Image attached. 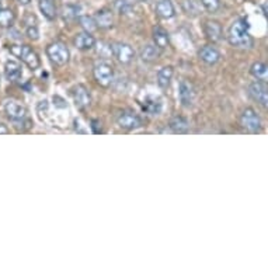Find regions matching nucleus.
<instances>
[{"label":"nucleus","mask_w":268,"mask_h":268,"mask_svg":"<svg viewBox=\"0 0 268 268\" xmlns=\"http://www.w3.org/2000/svg\"><path fill=\"white\" fill-rule=\"evenodd\" d=\"M227 41L237 49H250L253 47V38L249 31V23L245 18H239L232 23L227 29Z\"/></svg>","instance_id":"f257e3e1"},{"label":"nucleus","mask_w":268,"mask_h":268,"mask_svg":"<svg viewBox=\"0 0 268 268\" xmlns=\"http://www.w3.org/2000/svg\"><path fill=\"white\" fill-rule=\"evenodd\" d=\"M240 125L250 134H258L261 132L262 124L261 118L251 107H247L240 114Z\"/></svg>","instance_id":"f03ea898"},{"label":"nucleus","mask_w":268,"mask_h":268,"mask_svg":"<svg viewBox=\"0 0 268 268\" xmlns=\"http://www.w3.org/2000/svg\"><path fill=\"white\" fill-rule=\"evenodd\" d=\"M93 76L100 86L108 87L112 83V79H114V69L110 64H107L104 61H100L94 65Z\"/></svg>","instance_id":"7ed1b4c3"},{"label":"nucleus","mask_w":268,"mask_h":268,"mask_svg":"<svg viewBox=\"0 0 268 268\" xmlns=\"http://www.w3.org/2000/svg\"><path fill=\"white\" fill-rule=\"evenodd\" d=\"M48 58L51 59V62L58 66H64L69 62L70 52L68 48L65 47L62 42H53L47 48Z\"/></svg>","instance_id":"20e7f679"},{"label":"nucleus","mask_w":268,"mask_h":268,"mask_svg":"<svg viewBox=\"0 0 268 268\" xmlns=\"http://www.w3.org/2000/svg\"><path fill=\"white\" fill-rule=\"evenodd\" d=\"M117 124L120 128L125 129V131H134L142 127V120L134 111L124 110L117 114Z\"/></svg>","instance_id":"39448f33"},{"label":"nucleus","mask_w":268,"mask_h":268,"mask_svg":"<svg viewBox=\"0 0 268 268\" xmlns=\"http://www.w3.org/2000/svg\"><path fill=\"white\" fill-rule=\"evenodd\" d=\"M12 52L14 53V55H17L18 58L21 59L24 64L27 65L31 70L40 69V66H41L40 56H38V53L35 52L33 48H29L28 45H21V47H18L17 51L12 49Z\"/></svg>","instance_id":"423d86ee"},{"label":"nucleus","mask_w":268,"mask_h":268,"mask_svg":"<svg viewBox=\"0 0 268 268\" xmlns=\"http://www.w3.org/2000/svg\"><path fill=\"white\" fill-rule=\"evenodd\" d=\"M249 94H250V97L256 103L261 105L262 108H265L268 110V86L267 83L260 82V80H257V82L250 83V86H249Z\"/></svg>","instance_id":"0eeeda50"},{"label":"nucleus","mask_w":268,"mask_h":268,"mask_svg":"<svg viewBox=\"0 0 268 268\" xmlns=\"http://www.w3.org/2000/svg\"><path fill=\"white\" fill-rule=\"evenodd\" d=\"M70 96H72L76 107L80 108V110H84V108H87L88 105L92 104L90 92H88L87 87L83 86V84H76V86H73V87L70 88Z\"/></svg>","instance_id":"6e6552de"},{"label":"nucleus","mask_w":268,"mask_h":268,"mask_svg":"<svg viewBox=\"0 0 268 268\" xmlns=\"http://www.w3.org/2000/svg\"><path fill=\"white\" fill-rule=\"evenodd\" d=\"M111 52L114 55V58L123 65L131 64L132 59L135 58V51L132 49V47L128 45V44H124V42H115V44H112Z\"/></svg>","instance_id":"1a4fd4ad"},{"label":"nucleus","mask_w":268,"mask_h":268,"mask_svg":"<svg viewBox=\"0 0 268 268\" xmlns=\"http://www.w3.org/2000/svg\"><path fill=\"white\" fill-rule=\"evenodd\" d=\"M5 112L7 118L13 123H21L27 118V108L24 105L18 104L17 101H7L5 104Z\"/></svg>","instance_id":"9d476101"},{"label":"nucleus","mask_w":268,"mask_h":268,"mask_svg":"<svg viewBox=\"0 0 268 268\" xmlns=\"http://www.w3.org/2000/svg\"><path fill=\"white\" fill-rule=\"evenodd\" d=\"M75 45L80 51H90L96 47V38L92 35V33L83 31L75 37Z\"/></svg>","instance_id":"9b49d317"},{"label":"nucleus","mask_w":268,"mask_h":268,"mask_svg":"<svg viewBox=\"0 0 268 268\" xmlns=\"http://www.w3.org/2000/svg\"><path fill=\"white\" fill-rule=\"evenodd\" d=\"M198 56L199 59L205 62L206 65H215L219 62L221 59V53L216 49L215 47L212 45H205L198 51Z\"/></svg>","instance_id":"f8f14e48"},{"label":"nucleus","mask_w":268,"mask_h":268,"mask_svg":"<svg viewBox=\"0 0 268 268\" xmlns=\"http://www.w3.org/2000/svg\"><path fill=\"white\" fill-rule=\"evenodd\" d=\"M178 96H180L181 104L184 107H191L194 103V97H195L194 87L188 82L183 80L180 83V87H178Z\"/></svg>","instance_id":"ddd939ff"},{"label":"nucleus","mask_w":268,"mask_h":268,"mask_svg":"<svg viewBox=\"0 0 268 268\" xmlns=\"http://www.w3.org/2000/svg\"><path fill=\"white\" fill-rule=\"evenodd\" d=\"M94 20L97 23V27L103 29H108L112 27L114 24V17H112V12L110 9H101L94 14Z\"/></svg>","instance_id":"4468645a"},{"label":"nucleus","mask_w":268,"mask_h":268,"mask_svg":"<svg viewBox=\"0 0 268 268\" xmlns=\"http://www.w3.org/2000/svg\"><path fill=\"white\" fill-rule=\"evenodd\" d=\"M204 33L206 35V38L212 42L221 41L222 38V27L218 21H205L204 24Z\"/></svg>","instance_id":"2eb2a0df"},{"label":"nucleus","mask_w":268,"mask_h":268,"mask_svg":"<svg viewBox=\"0 0 268 268\" xmlns=\"http://www.w3.org/2000/svg\"><path fill=\"white\" fill-rule=\"evenodd\" d=\"M5 75H6L9 82H17L23 76V69L21 65L16 61H7L5 65Z\"/></svg>","instance_id":"dca6fc26"},{"label":"nucleus","mask_w":268,"mask_h":268,"mask_svg":"<svg viewBox=\"0 0 268 268\" xmlns=\"http://www.w3.org/2000/svg\"><path fill=\"white\" fill-rule=\"evenodd\" d=\"M155 12L158 14V17L163 18V20H169V18L175 16V9L170 0H160V2H158Z\"/></svg>","instance_id":"f3484780"},{"label":"nucleus","mask_w":268,"mask_h":268,"mask_svg":"<svg viewBox=\"0 0 268 268\" xmlns=\"http://www.w3.org/2000/svg\"><path fill=\"white\" fill-rule=\"evenodd\" d=\"M153 41H155V45L160 48V49L167 48L170 45L169 33H167L163 27L156 25V27L153 28Z\"/></svg>","instance_id":"a211bd4d"},{"label":"nucleus","mask_w":268,"mask_h":268,"mask_svg":"<svg viewBox=\"0 0 268 268\" xmlns=\"http://www.w3.org/2000/svg\"><path fill=\"white\" fill-rule=\"evenodd\" d=\"M160 56V48L156 47V45H146V47L142 48L140 51V59L146 62V64H153L156 62Z\"/></svg>","instance_id":"6ab92c4d"},{"label":"nucleus","mask_w":268,"mask_h":268,"mask_svg":"<svg viewBox=\"0 0 268 268\" xmlns=\"http://www.w3.org/2000/svg\"><path fill=\"white\" fill-rule=\"evenodd\" d=\"M169 127L174 134H187L190 131V123L184 117H173L170 120Z\"/></svg>","instance_id":"aec40b11"},{"label":"nucleus","mask_w":268,"mask_h":268,"mask_svg":"<svg viewBox=\"0 0 268 268\" xmlns=\"http://www.w3.org/2000/svg\"><path fill=\"white\" fill-rule=\"evenodd\" d=\"M250 73L256 77L257 80L268 83V65L267 64H262V62H254V64L251 65Z\"/></svg>","instance_id":"412c9836"},{"label":"nucleus","mask_w":268,"mask_h":268,"mask_svg":"<svg viewBox=\"0 0 268 268\" xmlns=\"http://www.w3.org/2000/svg\"><path fill=\"white\" fill-rule=\"evenodd\" d=\"M142 108L151 115H158L162 111V101L158 97H146L145 101L142 103Z\"/></svg>","instance_id":"4be33fe9"},{"label":"nucleus","mask_w":268,"mask_h":268,"mask_svg":"<svg viewBox=\"0 0 268 268\" xmlns=\"http://www.w3.org/2000/svg\"><path fill=\"white\" fill-rule=\"evenodd\" d=\"M173 75H174V69L173 66H164L162 69L159 70L158 73V84L162 88H167L171 83V79H173Z\"/></svg>","instance_id":"5701e85b"},{"label":"nucleus","mask_w":268,"mask_h":268,"mask_svg":"<svg viewBox=\"0 0 268 268\" xmlns=\"http://www.w3.org/2000/svg\"><path fill=\"white\" fill-rule=\"evenodd\" d=\"M38 6L41 13L48 18V20H55L56 17V9L53 5L52 0H40L38 2Z\"/></svg>","instance_id":"b1692460"},{"label":"nucleus","mask_w":268,"mask_h":268,"mask_svg":"<svg viewBox=\"0 0 268 268\" xmlns=\"http://www.w3.org/2000/svg\"><path fill=\"white\" fill-rule=\"evenodd\" d=\"M13 23H14V13L10 9H2V12H0V27L7 28V27H12Z\"/></svg>","instance_id":"393cba45"},{"label":"nucleus","mask_w":268,"mask_h":268,"mask_svg":"<svg viewBox=\"0 0 268 268\" xmlns=\"http://www.w3.org/2000/svg\"><path fill=\"white\" fill-rule=\"evenodd\" d=\"M79 12H80V7L76 6V5H66L62 9V16H64L65 20H75L79 16Z\"/></svg>","instance_id":"a878e982"},{"label":"nucleus","mask_w":268,"mask_h":268,"mask_svg":"<svg viewBox=\"0 0 268 268\" xmlns=\"http://www.w3.org/2000/svg\"><path fill=\"white\" fill-rule=\"evenodd\" d=\"M79 23L82 25V28L84 31H87V33H93L94 29H97V23H96V20L94 17H88V16H80L79 17Z\"/></svg>","instance_id":"bb28decb"},{"label":"nucleus","mask_w":268,"mask_h":268,"mask_svg":"<svg viewBox=\"0 0 268 268\" xmlns=\"http://www.w3.org/2000/svg\"><path fill=\"white\" fill-rule=\"evenodd\" d=\"M114 9L118 14H127L131 10V3L128 0H115L114 2Z\"/></svg>","instance_id":"cd10ccee"},{"label":"nucleus","mask_w":268,"mask_h":268,"mask_svg":"<svg viewBox=\"0 0 268 268\" xmlns=\"http://www.w3.org/2000/svg\"><path fill=\"white\" fill-rule=\"evenodd\" d=\"M201 3L210 13H216L221 9V0H201Z\"/></svg>","instance_id":"c85d7f7f"},{"label":"nucleus","mask_w":268,"mask_h":268,"mask_svg":"<svg viewBox=\"0 0 268 268\" xmlns=\"http://www.w3.org/2000/svg\"><path fill=\"white\" fill-rule=\"evenodd\" d=\"M25 34H27V37H28L29 40H33V41H37V40L40 38V31L37 28V25H27Z\"/></svg>","instance_id":"c756f323"},{"label":"nucleus","mask_w":268,"mask_h":268,"mask_svg":"<svg viewBox=\"0 0 268 268\" xmlns=\"http://www.w3.org/2000/svg\"><path fill=\"white\" fill-rule=\"evenodd\" d=\"M92 129H93V134H101L103 132V129H101V123H100L99 120H93L92 121Z\"/></svg>","instance_id":"7c9ffc66"},{"label":"nucleus","mask_w":268,"mask_h":268,"mask_svg":"<svg viewBox=\"0 0 268 268\" xmlns=\"http://www.w3.org/2000/svg\"><path fill=\"white\" fill-rule=\"evenodd\" d=\"M10 132L9 128H7L6 125H3V124H0V135H7Z\"/></svg>","instance_id":"2f4dec72"},{"label":"nucleus","mask_w":268,"mask_h":268,"mask_svg":"<svg viewBox=\"0 0 268 268\" xmlns=\"http://www.w3.org/2000/svg\"><path fill=\"white\" fill-rule=\"evenodd\" d=\"M17 3H20V5H23V6H27V5H29L31 3V0H16Z\"/></svg>","instance_id":"473e14b6"},{"label":"nucleus","mask_w":268,"mask_h":268,"mask_svg":"<svg viewBox=\"0 0 268 268\" xmlns=\"http://www.w3.org/2000/svg\"><path fill=\"white\" fill-rule=\"evenodd\" d=\"M264 12H265V16L268 17V5L267 6H264Z\"/></svg>","instance_id":"72a5a7b5"},{"label":"nucleus","mask_w":268,"mask_h":268,"mask_svg":"<svg viewBox=\"0 0 268 268\" xmlns=\"http://www.w3.org/2000/svg\"><path fill=\"white\" fill-rule=\"evenodd\" d=\"M0 12H2V5H0Z\"/></svg>","instance_id":"f704fd0d"},{"label":"nucleus","mask_w":268,"mask_h":268,"mask_svg":"<svg viewBox=\"0 0 268 268\" xmlns=\"http://www.w3.org/2000/svg\"><path fill=\"white\" fill-rule=\"evenodd\" d=\"M140 2H146V0H140Z\"/></svg>","instance_id":"c9c22d12"}]
</instances>
